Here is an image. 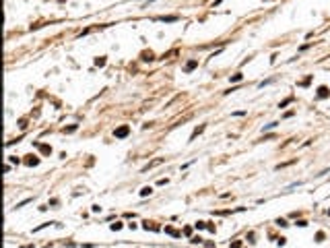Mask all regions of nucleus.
Returning a JSON list of instances; mask_svg holds the SVG:
<instances>
[{"mask_svg":"<svg viewBox=\"0 0 330 248\" xmlns=\"http://www.w3.org/2000/svg\"><path fill=\"white\" fill-rule=\"evenodd\" d=\"M116 138H124V137H128L130 134V126H120V128H116Z\"/></svg>","mask_w":330,"mask_h":248,"instance_id":"nucleus-1","label":"nucleus"},{"mask_svg":"<svg viewBox=\"0 0 330 248\" xmlns=\"http://www.w3.org/2000/svg\"><path fill=\"white\" fill-rule=\"evenodd\" d=\"M25 157H27V159H25V163H27V165H37V163H39V157H37V155H25Z\"/></svg>","mask_w":330,"mask_h":248,"instance_id":"nucleus-2","label":"nucleus"},{"mask_svg":"<svg viewBox=\"0 0 330 248\" xmlns=\"http://www.w3.org/2000/svg\"><path fill=\"white\" fill-rule=\"evenodd\" d=\"M140 58H143L144 62H151V60H155V54L149 50V52H143V54H140Z\"/></svg>","mask_w":330,"mask_h":248,"instance_id":"nucleus-3","label":"nucleus"},{"mask_svg":"<svg viewBox=\"0 0 330 248\" xmlns=\"http://www.w3.org/2000/svg\"><path fill=\"white\" fill-rule=\"evenodd\" d=\"M37 147H39V151L43 153V155H50V153H52V147H50V145H37Z\"/></svg>","mask_w":330,"mask_h":248,"instance_id":"nucleus-4","label":"nucleus"},{"mask_svg":"<svg viewBox=\"0 0 330 248\" xmlns=\"http://www.w3.org/2000/svg\"><path fill=\"white\" fill-rule=\"evenodd\" d=\"M144 229H159V225H155V221H144Z\"/></svg>","mask_w":330,"mask_h":248,"instance_id":"nucleus-5","label":"nucleus"},{"mask_svg":"<svg viewBox=\"0 0 330 248\" xmlns=\"http://www.w3.org/2000/svg\"><path fill=\"white\" fill-rule=\"evenodd\" d=\"M198 66V60H190L188 64H186V70H192V68H196Z\"/></svg>","mask_w":330,"mask_h":248,"instance_id":"nucleus-6","label":"nucleus"},{"mask_svg":"<svg viewBox=\"0 0 330 248\" xmlns=\"http://www.w3.org/2000/svg\"><path fill=\"white\" fill-rule=\"evenodd\" d=\"M151 192H153V188H151V186H144L143 190H140V196H147V194H151Z\"/></svg>","mask_w":330,"mask_h":248,"instance_id":"nucleus-7","label":"nucleus"},{"mask_svg":"<svg viewBox=\"0 0 330 248\" xmlns=\"http://www.w3.org/2000/svg\"><path fill=\"white\" fill-rule=\"evenodd\" d=\"M318 95L326 97V95H328V87H320V89H318Z\"/></svg>","mask_w":330,"mask_h":248,"instance_id":"nucleus-8","label":"nucleus"},{"mask_svg":"<svg viewBox=\"0 0 330 248\" xmlns=\"http://www.w3.org/2000/svg\"><path fill=\"white\" fill-rule=\"evenodd\" d=\"M161 161H163V159H155V161H151V163L147 165L144 170H149V167H155V165H159V163H161Z\"/></svg>","mask_w":330,"mask_h":248,"instance_id":"nucleus-9","label":"nucleus"},{"mask_svg":"<svg viewBox=\"0 0 330 248\" xmlns=\"http://www.w3.org/2000/svg\"><path fill=\"white\" fill-rule=\"evenodd\" d=\"M95 64H97V66H103V64H105V58H103V56L95 58Z\"/></svg>","mask_w":330,"mask_h":248,"instance_id":"nucleus-10","label":"nucleus"},{"mask_svg":"<svg viewBox=\"0 0 330 248\" xmlns=\"http://www.w3.org/2000/svg\"><path fill=\"white\" fill-rule=\"evenodd\" d=\"M202 130H204V126H198V128H196V130L192 132V138H194V137H198V134H200Z\"/></svg>","mask_w":330,"mask_h":248,"instance_id":"nucleus-11","label":"nucleus"},{"mask_svg":"<svg viewBox=\"0 0 330 248\" xmlns=\"http://www.w3.org/2000/svg\"><path fill=\"white\" fill-rule=\"evenodd\" d=\"M76 130V124H72V126H68V128H64V132H74Z\"/></svg>","mask_w":330,"mask_h":248,"instance_id":"nucleus-12","label":"nucleus"},{"mask_svg":"<svg viewBox=\"0 0 330 248\" xmlns=\"http://www.w3.org/2000/svg\"><path fill=\"white\" fill-rule=\"evenodd\" d=\"M231 81H233V83H235V81H241V75H239V72H237V75H233V76H231Z\"/></svg>","mask_w":330,"mask_h":248,"instance_id":"nucleus-13","label":"nucleus"},{"mask_svg":"<svg viewBox=\"0 0 330 248\" xmlns=\"http://www.w3.org/2000/svg\"><path fill=\"white\" fill-rule=\"evenodd\" d=\"M196 227H198V229H202V227H206V223H204V221H198V223H196Z\"/></svg>","mask_w":330,"mask_h":248,"instance_id":"nucleus-14","label":"nucleus"},{"mask_svg":"<svg viewBox=\"0 0 330 248\" xmlns=\"http://www.w3.org/2000/svg\"><path fill=\"white\" fill-rule=\"evenodd\" d=\"M239 246H241V242H239V240H235L233 244H231V248H239Z\"/></svg>","mask_w":330,"mask_h":248,"instance_id":"nucleus-15","label":"nucleus"},{"mask_svg":"<svg viewBox=\"0 0 330 248\" xmlns=\"http://www.w3.org/2000/svg\"><path fill=\"white\" fill-rule=\"evenodd\" d=\"M23 248H33V246H23Z\"/></svg>","mask_w":330,"mask_h":248,"instance_id":"nucleus-16","label":"nucleus"}]
</instances>
